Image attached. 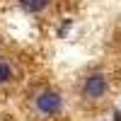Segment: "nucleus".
<instances>
[{
	"label": "nucleus",
	"instance_id": "nucleus-1",
	"mask_svg": "<svg viewBox=\"0 0 121 121\" xmlns=\"http://www.w3.org/2000/svg\"><path fill=\"white\" fill-rule=\"evenodd\" d=\"M29 109L36 119H56L65 109V97L60 90H56L51 85H41L29 97Z\"/></svg>",
	"mask_w": 121,
	"mask_h": 121
},
{
	"label": "nucleus",
	"instance_id": "nucleus-2",
	"mask_svg": "<svg viewBox=\"0 0 121 121\" xmlns=\"http://www.w3.org/2000/svg\"><path fill=\"white\" fill-rule=\"evenodd\" d=\"M78 95H80V102L82 104H92L95 107L99 102H104L107 95H109V73L104 68H92L80 80Z\"/></svg>",
	"mask_w": 121,
	"mask_h": 121
},
{
	"label": "nucleus",
	"instance_id": "nucleus-3",
	"mask_svg": "<svg viewBox=\"0 0 121 121\" xmlns=\"http://www.w3.org/2000/svg\"><path fill=\"white\" fill-rule=\"evenodd\" d=\"M15 80H17V68H15V63L0 56V87L15 85Z\"/></svg>",
	"mask_w": 121,
	"mask_h": 121
},
{
	"label": "nucleus",
	"instance_id": "nucleus-4",
	"mask_svg": "<svg viewBox=\"0 0 121 121\" xmlns=\"http://www.w3.org/2000/svg\"><path fill=\"white\" fill-rule=\"evenodd\" d=\"M29 12H44V10L51 5V0H19Z\"/></svg>",
	"mask_w": 121,
	"mask_h": 121
}]
</instances>
